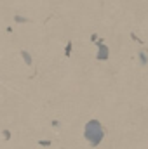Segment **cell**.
Returning a JSON list of instances; mask_svg holds the SVG:
<instances>
[{
    "mask_svg": "<svg viewBox=\"0 0 148 149\" xmlns=\"http://www.w3.org/2000/svg\"><path fill=\"white\" fill-rule=\"evenodd\" d=\"M85 137H87V141L92 146H98L101 142V139H103V127L98 121L87 123V127H85Z\"/></svg>",
    "mask_w": 148,
    "mask_h": 149,
    "instance_id": "6da1fadb",
    "label": "cell"
}]
</instances>
